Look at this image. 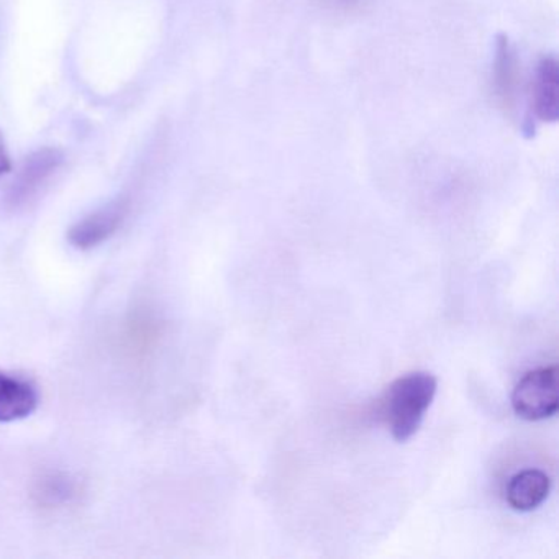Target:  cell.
<instances>
[{"instance_id": "obj_1", "label": "cell", "mask_w": 559, "mask_h": 559, "mask_svg": "<svg viewBox=\"0 0 559 559\" xmlns=\"http://www.w3.org/2000/svg\"><path fill=\"white\" fill-rule=\"evenodd\" d=\"M437 388V378L424 371L401 376L389 385L381 401V417L394 440L404 443L417 433Z\"/></svg>"}, {"instance_id": "obj_2", "label": "cell", "mask_w": 559, "mask_h": 559, "mask_svg": "<svg viewBox=\"0 0 559 559\" xmlns=\"http://www.w3.org/2000/svg\"><path fill=\"white\" fill-rule=\"evenodd\" d=\"M512 407L523 420L539 421L558 412V368L533 369L513 389Z\"/></svg>"}, {"instance_id": "obj_3", "label": "cell", "mask_w": 559, "mask_h": 559, "mask_svg": "<svg viewBox=\"0 0 559 559\" xmlns=\"http://www.w3.org/2000/svg\"><path fill=\"white\" fill-rule=\"evenodd\" d=\"M63 165V153L58 148H41L24 159L14 181L5 194V205L11 211L31 205L44 191L45 186L57 175Z\"/></svg>"}, {"instance_id": "obj_4", "label": "cell", "mask_w": 559, "mask_h": 559, "mask_svg": "<svg viewBox=\"0 0 559 559\" xmlns=\"http://www.w3.org/2000/svg\"><path fill=\"white\" fill-rule=\"evenodd\" d=\"M129 211V198L116 199L78 222L68 234V240L78 250H91V248L99 247L122 227Z\"/></svg>"}, {"instance_id": "obj_5", "label": "cell", "mask_w": 559, "mask_h": 559, "mask_svg": "<svg viewBox=\"0 0 559 559\" xmlns=\"http://www.w3.org/2000/svg\"><path fill=\"white\" fill-rule=\"evenodd\" d=\"M522 73L515 47L507 35H499L492 61V94L506 114H513L519 103Z\"/></svg>"}, {"instance_id": "obj_6", "label": "cell", "mask_w": 559, "mask_h": 559, "mask_svg": "<svg viewBox=\"0 0 559 559\" xmlns=\"http://www.w3.org/2000/svg\"><path fill=\"white\" fill-rule=\"evenodd\" d=\"M559 117V63L552 55L542 58L530 87V120L555 123Z\"/></svg>"}, {"instance_id": "obj_7", "label": "cell", "mask_w": 559, "mask_h": 559, "mask_svg": "<svg viewBox=\"0 0 559 559\" xmlns=\"http://www.w3.org/2000/svg\"><path fill=\"white\" fill-rule=\"evenodd\" d=\"M40 395L27 379L0 371V424L24 420L37 411Z\"/></svg>"}, {"instance_id": "obj_8", "label": "cell", "mask_w": 559, "mask_h": 559, "mask_svg": "<svg viewBox=\"0 0 559 559\" xmlns=\"http://www.w3.org/2000/svg\"><path fill=\"white\" fill-rule=\"evenodd\" d=\"M551 489L548 474L539 469H525L510 477L507 484V503L516 512H532L542 506Z\"/></svg>"}, {"instance_id": "obj_9", "label": "cell", "mask_w": 559, "mask_h": 559, "mask_svg": "<svg viewBox=\"0 0 559 559\" xmlns=\"http://www.w3.org/2000/svg\"><path fill=\"white\" fill-rule=\"evenodd\" d=\"M70 493V483H67L64 479H57V477H50V479L45 480L44 489H41V497L50 500V502L68 499Z\"/></svg>"}, {"instance_id": "obj_10", "label": "cell", "mask_w": 559, "mask_h": 559, "mask_svg": "<svg viewBox=\"0 0 559 559\" xmlns=\"http://www.w3.org/2000/svg\"><path fill=\"white\" fill-rule=\"evenodd\" d=\"M368 0H317V4L322 5L325 11L335 12V14H352L359 11Z\"/></svg>"}, {"instance_id": "obj_11", "label": "cell", "mask_w": 559, "mask_h": 559, "mask_svg": "<svg viewBox=\"0 0 559 559\" xmlns=\"http://www.w3.org/2000/svg\"><path fill=\"white\" fill-rule=\"evenodd\" d=\"M12 169L11 156H9L8 146H5L2 133H0V178H4Z\"/></svg>"}]
</instances>
